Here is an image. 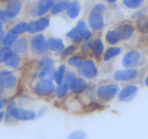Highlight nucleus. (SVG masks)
<instances>
[{
    "mask_svg": "<svg viewBox=\"0 0 148 139\" xmlns=\"http://www.w3.org/2000/svg\"><path fill=\"white\" fill-rule=\"evenodd\" d=\"M144 0H123V3L130 9H135L140 7Z\"/></svg>",
    "mask_w": 148,
    "mask_h": 139,
    "instance_id": "33",
    "label": "nucleus"
},
{
    "mask_svg": "<svg viewBox=\"0 0 148 139\" xmlns=\"http://www.w3.org/2000/svg\"><path fill=\"white\" fill-rule=\"evenodd\" d=\"M106 10V7L105 4H98L94 6L93 8L92 9L91 12H95L98 13V14H103L104 12Z\"/></svg>",
    "mask_w": 148,
    "mask_h": 139,
    "instance_id": "36",
    "label": "nucleus"
},
{
    "mask_svg": "<svg viewBox=\"0 0 148 139\" xmlns=\"http://www.w3.org/2000/svg\"><path fill=\"white\" fill-rule=\"evenodd\" d=\"M4 111H1V112H0V122L2 120L3 117H4Z\"/></svg>",
    "mask_w": 148,
    "mask_h": 139,
    "instance_id": "45",
    "label": "nucleus"
},
{
    "mask_svg": "<svg viewBox=\"0 0 148 139\" xmlns=\"http://www.w3.org/2000/svg\"><path fill=\"white\" fill-rule=\"evenodd\" d=\"M81 75L87 78H94L98 75V71L95 62L91 59H87L84 61L80 67Z\"/></svg>",
    "mask_w": 148,
    "mask_h": 139,
    "instance_id": "5",
    "label": "nucleus"
},
{
    "mask_svg": "<svg viewBox=\"0 0 148 139\" xmlns=\"http://www.w3.org/2000/svg\"><path fill=\"white\" fill-rule=\"evenodd\" d=\"M107 1H108V2H109V3H114V2H116L117 0H107Z\"/></svg>",
    "mask_w": 148,
    "mask_h": 139,
    "instance_id": "46",
    "label": "nucleus"
},
{
    "mask_svg": "<svg viewBox=\"0 0 148 139\" xmlns=\"http://www.w3.org/2000/svg\"><path fill=\"white\" fill-rule=\"evenodd\" d=\"M119 92V88L115 84H106L101 85L97 91L98 98L103 101H108L116 96Z\"/></svg>",
    "mask_w": 148,
    "mask_h": 139,
    "instance_id": "1",
    "label": "nucleus"
},
{
    "mask_svg": "<svg viewBox=\"0 0 148 139\" xmlns=\"http://www.w3.org/2000/svg\"><path fill=\"white\" fill-rule=\"evenodd\" d=\"M88 108H89L90 110H95L98 109H101V107L100 106L99 104H96V103H91V104H89L88 106Z\"/></svg>",
    "mask_w": 148,
    "mask_h": 139,
    "instance_id": "41",
    "label": "nucleus"
},
{
    "mask_svg": "<svg viewBox=\"0 0 148 139\" xmlns=\"http://www.w3.org/2000/svg\"><path fill=\"white\" fill-rule=\"evenodd\" d=\"M27 28V24L25 22H22V23H19V24L16 25L14 27L12 28L11 32L12 33H14L16 35L21 34L25 32Z\"/></svg>",
    "mask_w": 148,
    "mask_h": 139,
    "instance_id": "30",
    "label": "nucleus"
},
{
    "mask_svg": "<svg viewBox=\"0 0 148 139\" xmlns=\"http://www.w3.org/2000/svg\"><path fill=\"white\" fill-rule=\"evenodd\" d=\"M77 78L76 77V75H75L74 72H69L66 75L64 78V84L69 89H72V87L75 85V82H76Z\"/></svg>",
    "mask_w": 148,
    "mask_h": 139,
    "instance_id": "24",
    "label": "nucleus"
},
{
    "mask_svg": "<svg viewBox=\"0 0 148 139\" xmlns=\"http://www.w3.org/2000/svg\"><path fill=\"white\" fill-rule=\"evenodd\" d=\"M83 62V58L80 56H72L71 58H69V61H68V63L69 64V65L75 67H81Z\"/></svg>",
    "mask_w": 148,
    "mask_h": 139,
    "instance_id": "31",
    "label": "nucleus"
},
{
    "mask_svg": "<svg viewBox=\"0 0 148 139\" xmlns=\"http://www.w3.org/2000/svg\"><path fill=\"white\" fill-rule=\"evenodd\" d=\"M4 88H5V87H4V83H3L2 80L0 78V94H1V93H2L3 90H4Z\"/></svg>",
    "mask_w": 148,
    "mask_h": 139,
    "instance_id": "44",
    "label": "nucleus"
},
{
    "mask_svg": "<svg viewBox=\"0 0 148 139\" xmlns=\"http://www.w3.org/2000/svg\"><path fill=\"white\" fill-rule=\"evenodd\" d=\"M53 2L55 3V4H56V3H57V2H59V1H63V0H53Z\"/></svg>",
    "mask_w": 148,
    "mask_h": 139,
    "instance_id": "47",
    "label": "nucleus"
},
{
    "mask_svg": "<svg viewBox=\"0 0 148 139\" xmlns=\"http://www.w3.org/2000/svg\"><path fill=\"white\" fill-rule=\"evenodd\" d=\"M56 90L55 85L50 81H45V80H40L36 84L34 88V91L38 95L41 96L51 95L53 94Z\"/></svg>",
    "mask_w": 148,
    "mask_h": 139,
    "instance_id": "3",
    "label": "nucleus"
},
{
    "mask_svg": "<svg viewBox=\"0 0 148 139\" xmlns=\"http://www.w3.org/2000/svg\"><path fill=\"white\" fill-rule=\"evenodd\" d=\"M36 27L38 31L40 30H43L44 29H46L48 26L49 25V23H50V20L49 18L45 17H40L38 20L36 21Z\"/></svg>",
    "mask_w": 148,
    "mask_h": 139,
    "instance_id": "28",
    "label": "nucleus"
},
{
    "mask_svg": "<svg viewBox=\"0 0 148 139\" xmlns=\"http://www.w3.org/2000/svg\"><path fill=\"white\" fill-rule=\"evenodd\" d=\"M65 71H66V67L65 65H61L56 72V76H55V81L57 84H62L63 82L64 78Z\"/></svg>",
    "mask_w": 148,
    "mask_h": 139,
    "instance_id": "27",
    "label": "nucleus"
},
{
    "mask_svg": "<svg viewBox=\"0 0 148 139\" xmlns=\"http://www.w3.org/2000/svg\"><path fill=\"white\" fill-rule=\"evenodd\" d=\"M106 39L109 44L114 45L119 42L121 38L118 31L109 30V31L107 32L106 35Z\"/></svg>",
    "mask_w": 148,
    "mask_h": 139,
    "instance_id": "23",
    "label": "nucleus"
},
{
    "mask_svg": "<svg viewBox=\"0 0 148 139\" xmlns=\"http://www.w3.org/2000/svg\"><path fill=\"white\" fill-rule=\"evenodd\" d=\"M85 46L88 49L92 50V54L96 58H99L102 55L104 51V45L102 41L100 40V39L91 41L87 43V44H85Z\"/></svg>",
    "mask_w": 148,
    "mask_h": 139,
    "instance_id": "13",
    "label": "nucleus"
},
{
    "mask_svg": "<svg viewBox=\"0 0 148 139\" xmlns=\"http://www.w3.org/2000/svg\"><path fill=\"white\" fill-rule=\"evenodd\" d=\"M2 62L10 67L17 68L20 64V56L15 51L14 52L11 49H9L4 56Z\"/></svg>",
    "mask_w": 148,
    "mask_h": 139,
    "instance_id": "10",
    "label": "nucleus"
},
{
    "mask_svg": "<svg viewBox=\"0 0 148 139\" xmlns=\"http://www.w3.org/2000/svg\"><path fill=\"white\" fill-rule=\"evenodd\" d=\"M140 59V54L137 51H130L123 56L122 65L125 67H132L138 64Z\"/></svg>",
    "mask_w": 148,
    "mask_h": 139,
    "instance_id": "6",
    "label": "nucleus"
},
{
    "mask_svg": "<svg viewBox=\"0 0 148 139\" xmlns=\"http://www.w3.org/2000/svg\"><path fill=\"white\" fill-rule=\"evenodd\" d=\"M145 83H146V85H147L148 86V75H147V78H146V79H145Z\"/></svg>",
    "mask_w": 148,
    "mask_h": 139,
    "instance_id": "48",
    "label": "nucleus"
},
{
    "mask_svg": "<svg viewBox=\"0 0 148 139\" xmlns=\"http://www.w3.org/2000/svg\"><path fill=\"white\" fill-rule=\"evenodd\" d=\"M17 35L14 34V33L11 32V33H8V34L4 37L2 43L4 46H8V47H10V46H12V45L17 41Z\"/></svg>",
    "mask_w": 148,
    "mask_h": 139,
    "instance_id": "29",
    "label": "nucleus"
},
{
    "mask_svg": "<svg viewBox=\"0 0 148 139\" xmlns=\"http://www.w3.org/2000/svg\"><path fill=\"white\" fill-rule=\"evenodd\" d=\"M4 37H5V33L3 30V29L2 30H0V42L4 40Z\"/></svg>",
    "mask_w": 148,
    "mask_h": 139,
    "instance_id": "43",
    "label": "nucleus"
},
{
    "mask_svg": "<svg viewBox=\"0 0 148 139\" xmlns=\"http://www.w3.org/2000/svg\"><path fill=\"white\" fill-rule=\"evenodd\" d=\"M27 31L29 33H30V34H36V33L38 32L37 27H36V21H32L30 22V23H28V25H27Z\"/></svg>",
    "mask_w": 148,
    "mask_h": 139,
    "instance_id": "39",
    "label": "nucleus"
},
{
    "mask_svg": "<svg viewBox=\"0 0 148 139\" xmlns=\"http://www.w3.org/2000/svg\"><path fill=\"white\" fill-rule=\"evenodd\" d=\"M137 27L143 33H148V20L145 19H140L137 21Z\"/></svg>",
    "mask_w": 148,
    "mask_h": 139,
    "instance_id": "35",
    "label": "nucleus"
},
{
    "mask_svg": "<svg viewBox=\"0 0 148 139\" xmlns=\"http://www.w3.org/2000/svg\"><path fill=\"white\" fill-rule=\"evenodd\" d=\"M69 88L64 85V84H59V86H57L56 89V96L59 98H62L66 96V92H67V90Z\"/></svg>",
    "mask_w": 148,
    "mask_h": 139,
    "instance_id": "34",
    "label": "nucleus"
},
{
    "mask_svg": "<svg viewBox=\"0 0 148 139\" xmlns=\"http://www.w3.org/2000/svg\"><path fill=\"white\" fill-rule=\"evenodd\" d=\"M137 91H138V87L134 85H129L124 87L119 93V98L120 101H130L135 97Z\"/></svg>",
    "mask_w": 148,
    "mask_h": 139,
    "instance_id": "7",
    "label": "nucleus"
},
{
    "mask_svg": "<svg viewBox=\"0 0 148 139\" xmlns=\"http://www.w3.org/2000/svg\"><path fill=\"white\" fill-rule=\"evenodd\" d=\"M121 52V49L119 47H111L109 48L108 50L106 52L105 55H104V60L108 61L111 59H112L114 56H118L120 54Z\"/></svg>",
    "mask_w": 148,
    "mask_h": 139,
    "instance_id": "25",
    "label": "nucleus"
},
{
    "mask_svg": "<svg viewBox=\"0 0 148 139\" xmlns=\"http://www.w3.org/2000/svg\"><path fill=\"white\" fill-rule=\"evenodd\" d=\"M8 16H7L6 11L2 10H0V22L2 23H5L7 21Z\"/></svg>",
    "mask_w": 148,
    "mask_h": 139,
    "instance_id": "40",
    "label": "nucleus"
},
{
    "mask_svg": "<svg viewBox=\"0 0 148 139\" xmlns=\"http://www.w3.org/2000/svg\"><path fill=\"white\" fill-rule=\"evenodd\" d=\"M89 25L93 30H101L104 27V20L101 14L91 12L88 19Z\"/></svg>",
    "mask_w": 148,
    "mask_h": 139,
    "instance_id": "12",
    "label": "nucleus"
},
{
    "mask_svg": "<svg viewBox=\"0 0 148 139\" xmlns=\"http://www.w3.org/2000/svg\"><path fill=\"white\" fill-rule=\"evenodd\" d=\"M75 28L79 31V33H80L81 36H82V38H83L84 39H85L86 41L89 40L91 38V36H92V33H91L90 30L88 29L85 20H79L77 23V26Z\"/></svg>",
    "mask_w": 148,
    "mask_h": 139,
    "instance_id": "16",
    "label": "nucleus"
},
{
    "mask_svg": "<svg viewBox=\"0 0 148 139\" xmlns=\"http://www.w3.org/2000/svg\"><path fill=\"white\" fill-rule=\"evenodd\" d=\"M66 36L69 38H70L73 41H75V43H79L82 41V36H81L80 33H79L77 30L76 28H73L70 30L69 32H68L66 33Z\"/></svg>",
    "mask_w": 148,
    "mask_h": 139,
    "instance_id": "26",
    "label": "nucleus"
},
{
    "mask_svg": "<svg viewBox=\"0 0 148 139\" xmlns=\"http://www.w3.org/2000/svg\"><path fill=\"white\" fill-rule=\"evenodd\" d=\"M55 76H56V71L52 67L43 68L39 74L40 80H45V81H52L55 79Z\"/></svg>",
    "mask_w": 148,
    "mask_h": 139,
    "instance_id": "20",
    "label": "nucleus"
},
{
    "mask_svg": "<svg viewBox=\"0 0 148 139\" xmlns=\"http://www.w3.org/2000/svg\"><path fill=\"white\" fill-rule=\"evenodd\" d=\"M7 99L6 98H2V99H0V109L3 108L6 104H7Z\"/></svg>",
    "mask_w": 148,
    "mask_h": 139,
    "instance_id": "42",
    "label": "nucleus"
},
{
    "mask_svg": "<svg viewBox=\"0 0 148 139\" xmlns=\"http://www.w3.org/2000/svg\"><path fill=\"white\" fill-rule=\"evenodd\" d=\"M86 137V134L83 131H75L69 136L71 139H83Z\"/></svg>",
    "mask_w": 148,
    "mask_h": 139,
    "instance_id": "38",
    "label": "nucleus"
},
{
    "mask_svg": "<svg viewBox=\"0 0 148 139\" xmlns=\"http://www.w3.org/2000/svg\"><path fill=\"white\" fill-rule=\"evenodd\" d=\"M31 47L33 52L37 54H43L49 49V45L43 34H38L32 39Z\"/></svg>",
    "mask_w": 148,
    "mask_h": 139,
    "instance_id": "2",
    "label": "nucleus"
},
{
    "mask_svg": "<svg viewBox=\"0 0 148 139\" xmlns=\"http://www.w3.org/2000/svg\"><path fill=\"white\" fill-rule=\"evenodd\" d=\"M87 87H88V83L86 81L82 78H77L76 82H75V85L72 87L71 90L72 92L75 94H81L85 90H86Z\"/></svg>",
    "mask_w": 148,
    "mask_h": 139,
    "instance_id": "22",
    "label": "nucleus"
},
{
    "mask_svg": "<svg viewBox=\"0 0 148 139\" xmlns=\"http://www.w3.org/2000/svg\"><path fill=\"white\" fill-rule=\"evenodd\" d=\"M3 29V25H2V23L0 22V30H2Z\"/></svg>",
    "mask_w": 148,
    "mask_h": 139,
    "instance_id": "49",
    "label": "nucleus"
},
{
    "mask_svg": "<svg viewBox=\"0 0 148 139\" xmlns=\"http://www.w3.org/2000/svg\"><path fill=\"white\" fill-rule=\"evenodd\" d=\"M55 3L53 0H40L38 3V9L36 10L37 15H43L51 10Z\"/></svg>",
    "mask_w": 148,
    "mask_h": 139,
    "instance_id": "14",
    "label": "nucleus"
},
{
    "mask_svg": "<svg viewBox=\"0 0 148 139\" xmlns=\"http://www.w3.org/2000/svg\"><path fill=\"white\" fill-rule=\"evenodd\" d=\"M117 31L119 33L121 39L123 40H128L132 36L134 32V28L132 25L129 24L121 25L117 28Z\"/></svg>",
    "mask_w": 148,
    "mask_h": 139,
    "instance_id": "15",
    "label": "nucleus"
},
{
    "mask_svg": "<svg viewBox=\"0 0 148 139\" xmlns=\"http://www.w3.org/2000/svg\"><path fill=\"white\" fill-rule=\"evenodd\" d=\"M81 10V5L78 1H73L69 8L66 10V14L70 18L75 19L78 17Z\"/></svg>",
    "mask_w": 148,
    "mask_h": 139,
    "instance_id": "18",
    "label": "nucleus"
},
{
    "mask_svg": "<svg viewBox=\"0 0 148 139\" xmlns=\"http://www.w3.org/2000/svg\"><path fill=\"white\" fill-rule=\"evenodd\" d=\"M22 10V3L20 0H10L7 3L6 13L10 18H13L18 15Z\"/></svg>",
    "mask_w": 148,
    "mask_h": 139,
    "instance_id": "11",
    "label": "nucleus"
},
{
    "mask_svg": "<svg viewBox=\"0 0 148 139\" xmlns=\"http://www.w3.org/2000/svg\"><path fill=\"white\" fill-rule=\"evenodd\" d=\"M53 64H54V61L51 57H50V56H44L39 62V66L41 69H43V68L52 67Z\"/></svg>",
    "mask_w": 148,
    "mask_h": 139,
    "instance_id": "32",
    "label": "nucleus"
},
{
    "mask_svg": "<svg viewBox=\"0 0 148 139\" xmlns=\"http://www.w3.org/2000/svg\"><path fill=\"white\" fill-rule=\"evenodd\" d=\"M9 114L13 118L23 121L32 120L36 117V113L30 109H23L13 107L9 110Z\"/></svg>",
    "mask_w": 148,
    "mask_h": 139,
    "instance_id": "4",
    "label": "nucleus"
},
{
    "mask_svg": "<svg viewBox=\"0 0 148 139\" xmlns=\"http://www.w3.org/2000/svg\"><path fill=\"white\" fill-rule=\"evenodd\" d=\"M76 50H77L76 46L72 45V46H69V47L66 48V49H64V51H62V57H64V58L66 57V56H69V55H71L72 54H73L74 52H75Z\"/></svg>",
    "mask_w": 148,
    "mask_h": 139,
    "instance_id": "37",
    "label": "nucleus"
},
{
    "mask_svg": "<svg viewBox=\"0 0 148 139\" xmlns=\"http://www.w3.org/2000/svg\"><path fill=\"white\" fill-rule=\"evenodd\" d=\"M0 78L2 80L4 87L8 89L14 88L17 83V78L15 75L7 70L0 71Z\"/></svg>",
    "mask_w": 148,
    "mask_h": 139,
    "instance_id": "9",
    "label": "nucleus"
},
{
    "mask_svg": "<svg viewBox=\"0 0 148 139\" xmlns=\"http://www.w3.org/2000/svg\"><path fill=\"white\" fill-rule=\"evenodd\" d=\"M14 50L17 53L24 54L28 49V43L25 39H17L14 43Z\"/></svg>",
    "mask_w": 148,
    "mask_h": 139,
    "instance_id": "21",
    "label": "nucleus"
},
{
    "mask_svg": "<svg viewBox=\"0 0 148 139\" xmlns=\"http://www.w3.org/2000/svg\"><path fill=\"white\" fill-rule=\"evenodd\" d=\"M48 45L49 49L53 52H61L64 48V44L62 39L56 38H49Z\"/></svg>",
    "mask_w": 148,
    "mask_h": 139,
    "instance_id": "17",
    "label": "nucleus"
},
{
    "mask_svg": "<svg viewBox=\"0 0 148 139\" xmlns=\"http://www.w3.org/2000/svg\"><path fill=\"white\" fill-rule=\"evenodd\" d=\"M137 75H138V72L136 70H121L115 72L114 78L119 81H128L135 79Z\"/></svg>",
    "mask_w": 148,
    "mask_h": 139,
    "instance_id": "8",
    "label": "nucleus"
},
{
    "mask_svg": "<svg viewBox=\"0 0 148 139\" xmlns=\"http://www.w3.org/2000/svg\"><path fill=\"white\" fill-rule=\"evenodd\" d=\"M71 3L72 2H70L68 0H65V1H62L56 3L52 7L51 10V12L53 14H56L65 11V10H66L69 8Z\"/></svg>",
    "mask_w": 148,
    "mask_h": 139,
    "instance_id": "19",
    "label": "nucleus"
}]
</instances>
